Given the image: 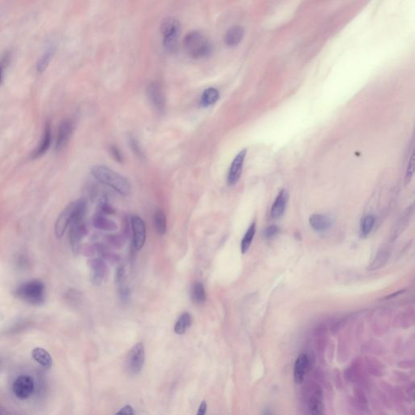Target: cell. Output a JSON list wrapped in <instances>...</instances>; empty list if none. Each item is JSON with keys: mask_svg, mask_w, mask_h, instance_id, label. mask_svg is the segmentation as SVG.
I'll use <instances>...</instances> for the list:
<instances>
[{"mask_svg": "<svg viewBox=\"0 0 415 415\" xmlns=\"http://www.w3.org/2000/svg\"><path fill=\"white\" fill-rule=\"evenodd\" d=\"M148 95L155 108L160 112H163L166 106V100L162 88L158 83L152 82L149 84V86L148 87Z\"/></svg>", "mask_w": 415, "mask_h": 415, "instance_id": "14", "label": "cell"}, {"mask_svg": "<svg viewBox=\"0 0 415 415\" xmlns=\"http://www.w3.org/2000/svg\"><path fill=\"white\" fill-rule=\"evenodd\" d=\"M289 200V193L286 190H282L278 193L275 201L273 202L271 208L270 216L273 219H278L285 214Z\"/></svg>", "mask_w": 415, "mask_h": 415, "instance_id": "15", "label": "cell"}, {"mask_svg": "<svg viewBox=\"0 0 415 415\" xmlns=\"http://www.w3.org/2000/svg\"><path fill=\"white\" fill-rule=\"evenodd\" d=\"M134 414H135V411L131 405H125L124 407L122 408V410L117 412V415H133Z\"/></svg>", "mask_w": 415, "mask_h": 415, "instance_id": "38", "label": "cell"}, {"mask_svg": "<svg viewBox=\"0 0 415 415\" xmlns=\"http://www.w3.org/2000/svg\"><path fill=\"white\" fill-rule=\"evenodd\" d=\"M309 223L312 229L318 232H323L330 228L331 219L322 214H312L309 217Z\"/></svg>", "mask_w": 415, "mask_h": 415, "instance_id": "19", "label": "cell"}, {"mask_svg": "<svg viewBox=\"0 0 415 415\" xmlns=\"http://www.w3.org/2000/svg\"><path fill=\"white\" fill-rule=\"evenodd\" d=\"M0 366H1V361H0Z\"/></svg>", "mask_w": 415, "mask_h": 415, "instance_id": "42", "label": "cell"}, {"mask_svg": "<svg viewBox=\"0 0 415 415\" xmlns=\"http://www.w3.org/2000/svg\"><path fill=\"white\" fill-rule=\"evenodd\" d=\"M73 129V123L71 120H64L62 122L59 126L55 144V149L57 151H61L66 147L72 135Z\"/></svg>", "mask_w": 415, "mask_h": 415, "instance_id": "12", "label": "cell"}, {"mask_svg": "<svg viewBox=\"0 0 415 415\" xmlns=\"http://www.w3.org/2000/svg\"><path fill=\"white\" fill-rule=\"evenodd\" d=\"M131 223H132V229H133L134 247L135 250L139 251L144 247L146 240L145 224L143 219L136 215L132 216Z\"/></svg>", "mask_w": 415, "mask_h": 415, "instance_id": "9", "label": "cell"}, {"mask_svg": "<svg viewBox=\"0 0 415 415\" xmlns=\"http://www.w3.org/2000/svg\"><path fill=\"white\" fill-rule=\"evenodd\" d=\"M376 223V217L374 215L364 216L360 224V233L363 238H366L373 231Z\"/></svg>", "mask_w": 415, "mask_h": 415, "instance_id": "30", "label": "cell"}, {"mask_svg": "<svg viewBox=\"0 0 415 415\" xmlns=\"http://www.w3.org/2000/svg\"><path fill=\"white\" fill-rule=\"evenodd\" d=\"M163 36V46L168 53L174 54L179 49V37L181 32L180 20L175 17H166L161 24Z\"/></svg>", "mask_w": 415, "mask_h": 415, "instance_id": "3", "label": "cell"}, {"mask_svg": "<svg viewBox=\"0 0 415 415\" xmlns=\"http://www.w3.org/2000/svg\"><path fill=\"white\" fill-rule=\"evenodd\" d=\"M415 154H414V152H412L410 161H409V164H408L407 170L405 173V183L406 184L410 183V181L412 180L413 175L415 172Z\"/></svg>", "mask_w": 415, "mask_h": 415, "instance_id": "32", "label": "cell"}, {"mask_svg": "<svg viewBox=\"0 0 415 415\" xmlns=\"http://www.w3.org/2000/svg\"><path fill=\"white\" fill-rule=\"evenodd\" d=\"M90 281L94 285H100L107 273V266L101 258L94 259L89 261Z\"/></svg>", "mask_w": 415, "mask_h": 415, "instance_id": "11", "label": "cell"}, {"mask_svg": "<svg viewBox=\"0 0 415 415\" xmlns=\"http://www.w3.org/2000/svg\"><path fill=\"white\" fill-rule=\"evenodd\" d=\"M94 226L99 230L104 231H115L118 229V226L115 221L104 216L102 214H97L94 216Z\"/></svg>", "mask_w": 415, "mask_h": 415, "instance_id": "21", "label": "cell"}, {"mask_svg": "<svg viewBox=\"0 0 415 415\" xmlns=\"http://www.w3.org/2000/svg\"><path fill=\"white\" fill-rule=\"evenodd\" d=\"M279 231L280 229L278 226L273 225V226H268V228H266V231H264V236L266 238H273L279 233Z\"/></svg>", "mask_w": 415, "mask_h": 415, "instance_id": "36", "label": "cell"}, {"mask_svg": "<svg viewBox=\"0 0 415 415\" xmlns=\"http://www.w3.org/2000/svg\"><path fill=\"white\" fill-rule=\"evenodd\" d=\"M244 37V30L243 27L236 25L231 28L226 32L225 36V43L230 47L238 46Z\"/></svg>", "mask_w": 415, "mask_h": 415, "instance_id": "18", "label": "cell"}, {"mask_svg": "<svg viewBox=\"0 0 415 415\" xmlns=\"http://www.w3.org/2000/svg\"><path fill=\"white\" fill-rule=\"evenodd\" d=\"M309 366V359L305 354H300L296 359L294 368V377L295 382L297 383H302L304 380Z\"/></svg>", "mask_w": 415, "mask_h": 415, "instance_id": "17", "label": "cell"}, {"mask_svg": "<svg viewBox=\"0 0 415 415\" xmlns=\"http://www.w3.org/2000/svg\"><path fill=\"white\" fill-rule=\"evenodd\" d=\"M32 356L35 361L37 362L44 368L51 367L53 364L51 356L46 349L42 348H35L33 349Z\"/></svg>", "mask_w": 415, "mask_h": 415, "instance_id": "23", "label": "cell"}, {"mask_svg": "<svg viewBox=\"0 0 415 415\" xmlns=\"http://www.w3.org/2000/svg\"><path fill=\"white\" fill-rule=\"evenodd\" d=\"M115 282H116L118 297L123 302H127L130 298V289L127 284L125 268L123 266H119L117 268Z\"/></svg>", "mask_w": 415, "mask_h": 415, "instance_id": "13", "label": "cell"}, {"mask_svg": "<svg viewBox=\"0 0 415 415\" xmlns=\"http://www.w3.org/2000/svg\"><path fill=\"white\" fill-rule=\"evenodd\" d=\"M192 299L196 304H203L206 301V293L201 282L195 283L192 290Z\"/></svg>", "mask_w": 415, "mask_h": 415, "instance_id": "28", "label": "cell"}, {"mask_svg": "<svg viewBox=\"0 0 415 415\" xmlns=\"http://www.w3.org/2000/svg\"><path fill=\"white\" fill-rule=\"evenodd\" d=\"M412 213L413 206H411V208H409V209L405 212L404 215L400 217V220H399V221H398L397 225H396L395 229H394L393 234H392L393 240H395L396 238H398V236H400V233H402L404 230L406 228V226H408V223L410 222V216H411Z\"/></svg>", "mask_w": 415, "mask_h": 415, "instance_id": "24", "label": "cell"}, {"mask_svg": "<svg viewBox=\"0 0 415 415\" xmlns=\"http://www.w3.org/2000/svg\"><path fill=\"white\" fill-rule=\"evenodd\" d=\"M153 225L154 228L159 234H164L166 231V216L164 212L157 209L153 215Z\"/></svg>", "mask_w": 415, "mask_h": 415, "instance_id": "25", "label": "cell"}, {"mask_svg": "<svg viewBox=\"0 0 415 415\" xmlns=\"http://www.w3.org/2000/svg\"><path fill=\"white\" fill-rule=\"evenodd\" d=\"M256 223H251L249 226L248 231L246 232L245 235L243 236L242 242H241V251L242 253L245 254L248 252L249 248L251 247V243L253 240L254 236L256 233Z\"/></svg>", "mask_w": 415, "mask_h": 415, "instance_id": "26", "label": "cell"}, {"mask_svg": "<svg viewBox=\"0 0 415 415\" xmlns=\"http://www.w3.org/2000/svg\"><path fill=\"white\" fill-rule=\"evenodd\" d=\"M308 410L312 415H323L324 413V405L322 401L321 393L318 389L315 391L310 397L308 402Z\"/></svg>", "mask_w": 415, "mask_h": 415, "instance_id": "20", "label": "cell"}, {"mask_svg": "<svg viewBox=\"0 0 415 415\" xmlns=\"http://www.w3.org/2000/svg\"><path fill=\"white\" fill-rule=\"evenodd\" d=\"M6 414H8V411H6L4 408L0 405V415H6Z\"/></svg>", "mask_w": 415, "mask_h": 415, "instance_id": "40", "label": "cell"}, {"mask_svg": "<svg viewBox=\"0 0 415 415\" xmlns=\"http://www.w3.org/2000/svg\"><path fill=\"white\" fill-rule=\"evenodd\" d=\"M128 143H129V145H130L131 149L133 150V152H134L136 156H138L139 157H144V154H143L141 148H140L137 140H136L133 135H130V136L128 137Z\"/></svg>", "mask_w": 415, "mask_h": 415, "instance_id": "33", "label": "cell"}, {"mask_svg": "<svg viewBox=\"0 0 415 415\" xmlns=\"http://www.w3.org/2000/svg\"><path fill=\"white\" fill-rule=\"evenodd\" d=\"M1 78H2V71H1V68H0V81H1Z\"/></svg>", "mask_w": 415, "mask_h": 415, "instance_id": "41", "label": "cell"}, {"mask_svg": "<svg viewBox=\"0 0 415 415\" xmlns=\"http://www.w3.org/2000/svg\"><path fill=\"white\" fill-rule=\"evenodd\" d=\"M145 364V348L141 342L130 349L126 360V370L131 376H137Z\"/></svg>", "mask_w": 415, "mask_h": 415, "instance_id": "5", "label": "cell"}, {"mask_svg": "<svg viewBox=\"0 0 415 415\" xmlns=\"http://www.w3.org/2000/svg\"><path fill=\"white\" fill-rule=\"evenodd\" d=\"M52 56H53V50H49L48 51L46 52V53L41 57V59H40L39 60H38V62H37V71L42 72V71H44L47 68V66H48L50 63Z\"/></svg>", "mask_w": 415, "mask_h": 415, "instance_id": "31", "label": "cell"}, {"mask_svg": "<svg viewBox=\"0 0 415 415\" xmlns=\"http://www.w3.org/2000/svg\"><path fill=\"white\" fill-rule=\"evenodd\" d=\"M219 92L215 88H209L204 90L201 96V104L203 106H209L216 103L218 101Z\"/></svg>", "mask_w": 415, "mask_h": 415, "instance_id": "27", "label": "cell"}, {"mask_svg": "<svg viewBox=\"0 0 415 415\" xmlns=\"http://www.w3.org/2000/svg\"><path fill=\"white\" fill-rule=\"evenodd\" d=\"M192 324V317L188 313H183L180 317L177 323L175 325V333L178 335L184 334L187 329H189Z\"/></svg>", "mask_w": 415, "mask_h": 415, "instance_id": "29", "label": "cell"}, {"mask_svg": "<svg viewBox=\"0 0 415 415\" xmlns=\"http://www.w3.org/2000/svg\"><path fill=\"white\" fill-rule=\"evenodd\" d=\"M76 208V201L71 202L63 210L59 217L57 218L55 226H54V232L58 238L63 237L64 233L66 232V229L68 228L71 221H73Z\"/></svg>", "mask_w": 415, "mask_h": 415, "instance_id": "6", "label": "cell"}, {"mask_svg": "<svg viewBox=\"0 0 415 415\" xmlns=\"http://www.w3.org/2000/svg\"><path fill=\"white\" fill-rule=\"evenodd\" d=\"M92 175L99 183L112 187L116 192L123 196H128L131 192V184L125 177L106 166L97 165L91 169Z\"/></svg>", "mask_w": 415, "mask_h": 415, "instance_id": "1", "label": "cell"}, {"mask_svg": "<svg viewBox=\"0 0 415 415\" xmlns=\"http://www.w3.org/2000/svg\"><path fill=\"white\" fill-rule=\"evenodd\" d=\"M187 54L193 59H203L211 54L213 46L201 33L193 31L185 37L183 42Z\"/></svg>", "mask_w": 415, "mask_h": 415, "instance_id": "2", "label": "cell"}, {"mask_svg": "<svg viewBox=\"0 0 415 415\" xmlns=\"http://www.w3.org/2000/svg\"><path fill=\"white\" fill-rule=\"evenodd\" d=\"M246 155H247V149H243L233 158L229 170L228 177H227V183L229 186L235 185L240 179Z\"/></svg>", "mask_w": 415, "mask_h": 415, "instance_id": "10", "label": "cell"}, {"mask_svg": "<svg viewBox=\"0 0 415 415\" xmlns=\"http://www.w3.org/2000/svg\"><path fill=\"white\" fill-rule=\"evenodd\" d=\"M108 243L112 248L118 249V248H122V246L124 243V240L122 237H119L118 235L109 236Z\"/></svg>", "mask_w": 415, "mask_h": 415, "instance_id": "34", "label": "cell"}, {"mask_svg": "<svg viewBox=\"0 0 415 415\" xmlns=\"http://www.w3.org/2000/svg\"><path fill=\"white\" fill-rule=\"evenodd\" d=\"M84 219L74 220L71 222V231H70V240H71V248L74 253L77 254L81 248V240L84 238L87 233L86 226L84 225Z\"/></svg>", "mask_w": 415, "mask_h": 415, "instance_id": "8", "label": "cell"}, {"mask_svg": "<svg viewBox=\"0 0 415 415\" xmlns=\"http://www.w3.org/2000/svg\"><path fill=\"white\" fill-rule=\"evenodd\" d=\"M389 256H390V253H389L388 249H386V248L381 249L376 254V257L374 258L373 261L369 266L368 270H378V269H381V268L384 267L386 264L388 263Z\"/></svg>", "mask_w": 415, "mask_h": 415, "instance_id": "22", "label": "cell"}, {"mask_svg": "<svg viewBox=\"0 0 415 415\" xmlns=\"http://www.w3.org/2000/svg\"><path fill=\"white\" fill-rule=\"evenodd\" d=\"M44 284L38 280L30 281L20 285L16 294L21 299L31 304H42L45 300Z\"/></svg>", "mask_w": 415, "mask_h": 415, "instance_id": "4", "label": "cell"}, {"mask_svg": "<svg viewBox=\"0 0 415 415\" xmlns=\"http://www.w3.org/2000/svg\"><path fill=\"white\" fill-rule=\"evenodd\" d=\"M207 404L205 401H202L201 404L199 405V410L197 412L198 415H204L206 413Z\"/></svg>", "mask_w": 415, "mask_h": 415, "instance_id": "39", "label": "cell"}, {"mask_svg": "<svg viewBox=\"0 0 415 415\" xmlns=\"http://www.w3.org/2000/svg\"><path fill=\"white\" fill-rule=\"evenodd\" d=\"M13 391L20 400L28 399L34 392L33 380L29 376H19L13 384Z\"/></svg>", "mask_w": 415, "mask_h": 415, "instance_id": "7", "label": "cell"}, {"mask_svg": "<svg viewBox=\"0 0 415 415\" xmlns=\"http://www.w3.org/2000/svg\"><path fill=\"white\" fill-rule=\"evenodd\" d=\"M51 144V125L50 122H47L45 126L44 133L42 135V140L40 142L36 149L32 152L31 157L35 159L37 157H42L49 149L50 146Z\"/></svg>", "mask_w": 415, "mask_h": 415, "instance_id": "16", "label": "cell"}, {"mask_svg": "<svg viewBox=\"0 0 415 415\" xmlns=\"http://www.w3.org/2000/svg\"><path fill=\"white\" fill-rule=\"evenodd\" d=\"M99 208H100L101 213H103V214H113L115 212L112 209V207L111 206V204H109L108 200H106V199L101 200V203L99 204Z\"/></svg>", "mask_w": 415, "mask_h": 415, "instance_id": "37", "label": "cell"}, {"mask_svg": "<svg viewBox=\"0 0 415 415\" xmlns=\"http://www.w3.org/2000/svg\"><path fill=\"white\" fill-rule=\"evenodd\" d=\"M110 152L116 162H119V163H122L123 162V154H122L120 150L118 149V147H116V145H111Z\"/></svg>", "mask_w": 415, "mask_h": 415, "instance_id": "35", "label": "cell"}]
</instances>
